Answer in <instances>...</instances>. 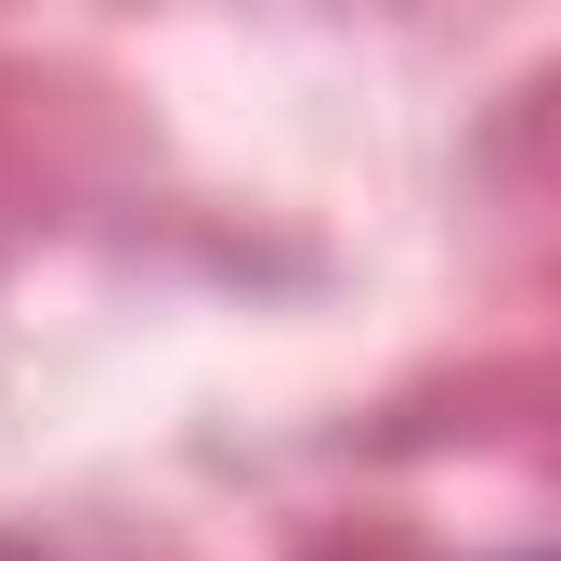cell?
<instances>
[{"label": "cell", "mask_w": 561, "mask_h": 561, "mask_svg": "<svg viewBox=\"0 0 561 561\" xmlns=\"http://www.w3.org/2000/svg\"><path fill=\"white\" fill-rule=\"evenodd\" d=\"M536 561H549V549H536Z\"/></svg>", "instance_id": "cell-1"}]
</instances>
